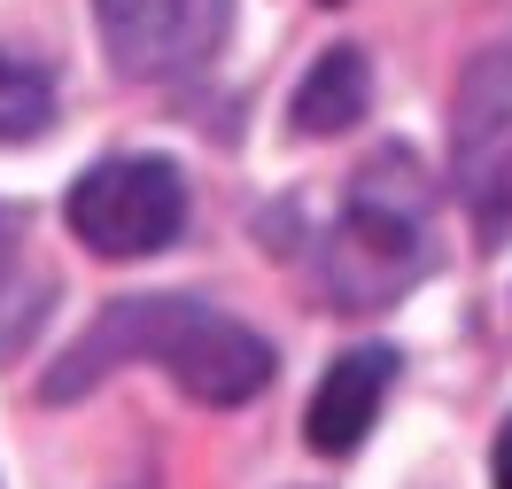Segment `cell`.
I'll return each mask as SVG.
<instances>
[{
	"instance_id": "obj_1",
	"label": "cell",
	"mask_w": 512,
	"mask_h": 489,
	"mask_svg": "<svg viewBox=\"0 0 512 489\" xmlns=\"http://www.w3.org/2000/svg\"><path fill=\"white\" fill-rule=\"evenodd\" d=\"M117 365H163L194 404L225 412V404H249L272 381V342L256 326L225 319L218 303H202V295H125V303H109L86 326V342L47 373L39 396L70 404L78 389L109 381Z\"/></svg>"
},
{
	"instance_id": "obj_2",
	"label": "cell",
	"mask_w": 512,
	"mask_h": 489,
	"mask_svg": "<svg viewBox=\"0 0 512 489\" xmlns=\"http://www.w3.org/2000/svg\"><path fill=\"white\" fill-rule=\"evenodd\" d=\"M435 264V187L427 163L388 140L357 163L350 195H342V226L326 241V303L342 311H381L396 295H412V280Z\"/></svg>"
},
{
	"instance_id": "obj_3",
	"label": "cell",
	"mask_w": 512,
	"mask_h": 489,
	"mask_svg": "<svg viewBox=\"0 0 512 489\" xmlns=\"http://www.w3.org/2000/svg\"><path fill=\"white\" fill-rule=\"evenodd\" d=\"M70 233L109 264L156 257L187 226V179L171 156H109L70 187Z\"/></svg>"
},
{
	"instance_id": "obj_4",
	"label": "cell",
	"mask_w": 512,
	"mask_h": 489,
	"mask_svg": "<svg viewBox=\"0 0 512 489\" xmlns=\"http://www.w3.org/2000/svg\"><path fill=\"white\" fill-rule=\"evenodd\" d=\"M450 156H458V195L474 210L481 241L512 233V47H489L458 78L450 109Z\"/></svg>"
},
{
	"instance_id": "obj_5",
	"label": "cell",
	"mask_w": 512,
	"mask_h": 489,
	"mask_svg": "<svg viewBox=\"0 0 512 489\" xmlns=\"http://www.w3.org/2000/svg\"><path fill=\"white\" fill-rule=\"evenodd\" d=\"M109 63L140 86L194 78L233 32V0H94Z\"/></svg>"
},
{
	"instance_id": "obj_6",
	"label": "cell",
	"mask_w": 512,
	"mask_h": 489,
	"mask_svg": "<svg viewBox=\"0 0 512 489\" xmlns=\"http://www.w3.org/2000/svg\"><path fill=\"white\" fill-rule=\"evenodd\" d=\"M396 373H404V358H396L388 342H357V350H342V358L326 365V381H319V396H311V412H303L311 451H319V458H350L357 443L373 435L388 389H396Z\"/></svg>"
},
{
	"instance_id": "obj_7",
	"label": "cell",
	"mask_w": 512,
	"mask_h": 489,
	"mask_svg": "<svg viewBox=\"0 0 512 489\" xmlns=\"http://www.w3.org/2000/svg\"><path fill=\"white\" fill-rule=\"evenodd\" d=\"M47 303H55V280L39 272L24 218L0 202V365H8V358H16V350H24V342L39 334Z\"/></svg>"
},
{
	"instance_id": "obj_8",
	"label": "cell",
	"mask_w": 512,
	"mask_h": 489,
	"mask_svg": "<svg viewBox=\"0 0 512 489\" xmlns=\"http://www.w3.org/2000/svg\"><path fill=\"white\" fill-rule=\"evenodd\" d=\"M365 101H373V63L357 47H326L311 63V78L295 86V132L334 140V132H350L365 117Z\"/></svg>"
},
{
	"instance_id": "obj_9",
	"label": "cell",
	"mask_w": 512,
	"mask_h": 489,
	"mask_svg": "<svg viewBox=\"0 0 512 489\" xmlns=\"http://www.w3.org/2000/svg\"><path fill=\"white\" fill-rule=\"evenodd\" d=\"M55 125V70L0 47V148H24Z\"/></svg>"
},
{
	"instance_id": "obj_10",
	"label": "cell",
	"mask_w": 512,
	"mask_h": 489,
	"mask_svg": "<svg viewBox=\"0 0 512 489\" xmlns=\"http://www.w3.org/2000/svg\"><path fill=\"white\" fill-rule=\"evenodd\" d=\"M489 474H497V489H512V420H505V435H497V451H489Z\"/></svg>"
}]
</instances>
